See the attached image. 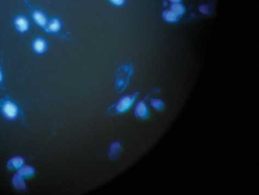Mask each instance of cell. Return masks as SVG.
I'll use <instances>...</instances> for the list:
<instances>
[{
    "label": "cell",
    "mask_w": 259,
    "mask_h": 195,
    "mask_svg": "<svg viewBox=\"0 0 259 195\" xmlns=\"http://www.w3.org/2000/svg\"><path fill=\"white\" fill-rule=\"evenodd\" d=\"M1 109L4 115L8 118H13L15 117L18 112L17 105L13 101L9 99L3 100L1 102Z\"/></svg>",
    "instance_id": "obj_7"
},
{
    "label": "cell",
    "mask_w": 259,
    "mask_h": 195,
    "mask_svg": "<svg viewBox=\"0 0 259 195\" xmlns=\"http://www.w3.org/2000/svg\"><path fill=\"white\" fill-rule=\"evenodd\" d=\"M121 145L119 142H114L112 143L109 149V157L111 159H116L120 153Z\"/></svg>",
    "instance_id": "obj_9"
},
{
    "label": "cell",
    "mask_w": 259,
    "mask_h": 195,
    "mask_svg": "<svg viewBox=\"0 0 259 195\" xmlns=\"http://www.w3.org/2000/svg\"><path fill=\"white\" fill-rule=\"evenodd\" d=\"M151 106L156 110H160L162 107V102L159 99H153L151 101Z\"/></svg>",
    "instance_id": "obj_13"
},
{
    "label": "cell",
    "mask_w": 259,
    "mask_h": 195,
    "mask_svg": "<svg viewBox=\"0 0 259 195\" xmlns=\"http://www.w3.org/2000/svg\"><path fill=\"white\" fill-rule=\"evenodd\" d=\"M134 113L136 116L140 118H145L148 116L149 111L147 105L145 103V102L141 101L136 104L134 109Z\"/></svg>",
    "instance_id": "obj_8"
},
{
    "label": "cell",
    "mask_w": 259,
    "mask_h": 195,
    "mask_svg": "<svg viewBox=\"0 0 259 195\" xmlns=\"http://www.w3.org/2000/svg\"><path fill=\"white\" fill-rule=\"evenodd\" d=\"M172 11L177 15L182 14L184 12V8L180 4H174L172 7Z\"/></svg>",
    "instance_id": "obj_12"
},
{
    "label": "cell",
    "mask_w": 259,
    "mask_h": 195,
    "mask_svg": "<svg viewBox=\"0 0 259 195\" xmlns=\"http://www.w3.org/2000/svg\"><path fill=\"white\" fill-rule=\"evenodd\" d=\"M177 14H176L173 11H165L163 13V18L165 21L168 22H174L177 20Z\"/></svg>",
    "instance_id": "obj_10"
},
{
    "label": "cell",
    "mask_w": 259,
    "mask_h": 195,
    "mask_svg": "<svg viewBox=\"0 0 259 195\" xmlns=\"http://www.w3.org/2000/svg\"><path fill=\"white\" fill-rule=\"evenodd\" d=\"M171 1H172L173 2H175V3H177L179 1H180V0H170Z\"/></svg>",
    "instance_id": "obj_17"
},
{
    "label": "cell",
    "mask_w": 259,
    "mask_h": 195,
    "mask_svg": "<svg viewBox=\"0 0 259 195\" xmlns=\"http://www.w3.org/2000/svg\"><path fill=\"white\" fill-rule=\"evenodd\" d=\"M49 47H50V44L45 37L36 36L31 40V50L36 56L45 55L48 51Z\"/></svg>",
    "instance_id": "obj_5"
},
{
    "label": "cell",
    "mask_w": 259,
    "mask_h": 195,
    "mask_svg": "<svg viewBox=\"0 0 259 195\" xmlns=\"http://www.w3.org/2000/svg\"><path fill=\"white\" fill-rule=\"evenodd\" d=\"M30 14L32 22L44 33H46L49 17L42 9L33 6L30 0H21Z\"/></svg>",
    "instance_id": "obj_1"
},
{
    "label": "cell",
    "mask_w": 259,
    "mask_h": 195,
    "mask_svg": "<svg viewBox=\"0 0 259 195\" xmlns=\"http://www.w3.org/2000/svg\"><path fill=\"white\" fill-rule=\"evenodd\" d=\"M13 28L19 35H27L31 32L32 21L30 17L23 13H18L12 19Z\"/></svg>",
    "instance_id": "obj_3"
},
{
    "label": "cell",
    "mask_w": 259,
    "mask_h": 195,
    "mask_svg": "<svg viewBox=\"0 0 259 195\" xmlns=\"http://www.w3.org/2000/svg\"><path fill=\"white\" fill-rule=\"evenodd\" d=\"M112 6L121 7L125 6L127 0H107Z\"/></svg>",
    "instance_id": "obj_11"
},
{
    "label": "cell",
    "mask_w": 259,
    "mask_h": 195,
    "mask_svg": "<svg viewBox=\"0 0 259 195\" xmlns=\"http://www.w3.org/2000/svg\"><path fill=\"white\" fill-rule=\"evenodd\" d=\"M4 75H3V70L2 66L0 63V85L2 83L3 81Z\"/></svg>",
    "instance_id": "obj_16"
},
{
    "label": "cell",
    "mask_w": 259,
    "mask_h": 195,
    "mask_svg": "<svg viewBox=\"0 0 259 195\" xmlns=\"http://www.w3.org/2000/svg\"><path fill=\"white\" fill-rule=\"evenodd\" d=\"M138 95V92H134L133 94L121 97L115 104L110 107L111 111L112 112V113L117 114L124 113L133 105Z\"/></svg>",
    "instance_id": "obj_4"
},
{
    "label": "cell",
    "mask_w": 259,
    "mask_h": 195,
    "mask_svg": "<svg viewBox=\"0 0 259 195\" xmlns=\"http://www.w3.org/2000/svg\"><path fill=\"white\" fill-rule=\"evenodd\" d=\"M63 23L61 18L57 17L49 18L46 33L49 35L58 36L62 31Z\"/></svg>",
    "instance_id": "obj_6"
},
{
    "label": "cell",
    "mask_w": 259,
    "mask_h": 195,
    "mask_svg": "<svg viewBox=\"0 0 259 195\" xmlns=\"http://www.w3.org/2000/svg\"><path fill=\"white\" fill-rule=\"evenodd\" d=\"M133 66L131 63H124L121 65L117 71L115 86L117 91L122 92L126 89L131 77L133 73Z\"/></svg>",
    "instance_id": "obj_2"
},
{
    "label": "cell",
    "mask_w": 259,
    "mask_h": 195,
    "mask_svg": "<svg viewBox=\"0 0 259 195\" xmlns=\"http://www.w3.org/2000/svg\"><path fill=\"white\" fill-rule=\"evenodd\" d=\"M33 173V170L32 168L29 167V168H26L24 169H22L21 171V173L22 175H32V174Z\"/></svg>",
    "instance_id": "obj_15"
},
{
    "label": "cell",
    "mask_w": 259,
    "mask_h": 195,
    "mask_svg": "<svg viewBox=\"0 0 259 195\" xmlns=\"http://www.w3.org/2000/svg\"><path fill=\"white\" fill-rule=\"evenodd\" d=\"M23 161L21 158L18 157L14 158L12 160V164L13 166L16 168H19L23 164Z\"/></svg>",
    "instance_id": "obj_14"
}]
</instances>
